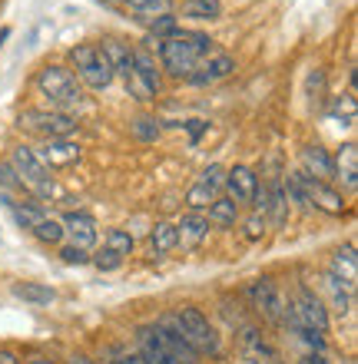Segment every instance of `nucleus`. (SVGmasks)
Here are the masks:
<instances>
[{"label":"nucleus","instance_id":"1","mask_svg":"<svg viewBox=\"0 0 358 364\" xmlns=\"http://www.w3.org/2000/svg\"><path fill=\"white\" fill-rule=\"evenodd\" d=\"M146 43H153V40H146ZM156 43H159V70L169 73V77H176V80H189L193 70L199 67V60L209 57L216 50L209 33L189 30V27H179L173 37L156 40Z\"/></svg>","mask_w":358,"mask_h":364},{"label":"nucleus","instance_id":"2","mask_svg":"<svg viewBox=\"0 0 358 364\" xmlns=\"http://www.w3.org/2000/svg\"><path fill=\"white\" fill-rule=\"evenodd\" d=\"M33 90L47 100V109H57V113H70L83 103V87L60 63H43L33 77Z\"/></svg>","mask_w":358,"mask_h":364},{"label":"nucleus","instance_id":"3","mask_svg":"<svg viewBox=\"0 0 358 364\" xmlns=\"http://www.w3.org/2000/svg\"><path fill=\"white\" fill-rule=\"evenodd\" d=\"M70 60V73L77 77L80 87H90V90H110L113 87V67H110V60L103 57V50L97 43H77V47H70L67 53Z\"/></svg>","mask_w":358,"mask_h":364},{"label":"nucleus","instance_id":"4","mask_svg":"<svg viewBox=\"0 0 358 364\" xmlns=\"http://www.w3.org/2000/svg\"><path fill=\"white\" fill-rule=\"evenodd\" d=\"M285 325L325 335V331H329V305H325L322 295H315L312 288L299 285L292 291V298H285Z\"/></svg>","mask_w":358,"mask_h":364},{"label":"nucleus","instance_id":"5","mask_svg":"<svg viewBox=\"0 0 358 364\" xmlns=\"http://www.w3.org/2000/svg\"><path fill=\"white\" fill-rule=\"evenodd\" d=\"M17 126L23 133L40 136L43 143L47 139H70L80 129V123L70 113H57V109H40V106H27L17 116Z\"/></svg>","mask_w":358,"mask_h":364},{"label":"nucleus","instance_id":"6","mask_svg":"<svg viewBox=\"0 0 358 364\" xmlns=\"http://www.w3.org/2000/svg\"><path fill=\"white\" fill-rule=\"evenodd\" d=\"M7 163L14 166V173H17L23 189H30L33 196H53V176H50L47 166L40 163V156L33 146H23V143L14 146V153H10Z\"/></svg>","mask_w":358,"mask_h":364},{"label":"nucleus","instance_id":"7","mask_svg":"<svg viewBox=\"0 0 358 364\" xmlns=\"http://www.w3.org/2000/svg\"><path fill=\"white\" fill-rule=\"evenodd\" d=\"M126 90L136 100H143V103L146 100H156L159 90H163V70H159L149 47H133V73L126 80Z\"/></svg>","mask_w":358,"mask_h":364},{"label":"nucleus","instance_id":"8","mask_svg":"<svg viewBox=\"0 0 358 364\" xmlns=\"http://www.w3.org/2000/svg\"><path fill=\"white\" fill-rule=\"evenodd\" d=\"M176 321H179L186 341H189V348H193L196 355H219V335H216V328L209 325V318L196 305L179 308V311H176Z\"/></svg>","mask_w":358,"mask_h":364},{"label":"nucleus","instance_id":"9","mask_svg":"<svg viewBox=\"0 0 358 364\" xmlns=\"http://www.w3.org/2000/svg\"><path fill=\"white\" fill-rule=\"evenodd\" d=\"M246 295H249L252 308L269 325H285V295L279 291V285L272 278H252L249 285H246Z\"/></svg>","mask_w":358,"mask_h":364},{"label":"nucleus","instance_id":"10","mask_svg":"<svg viewBox=\"0 0 358 364\" xmlns=\"http://www.w3.org/2000/svg\"><path fill=\"white\" fill-rule=\"evenodd\" d=\"M156 325V335H159V341H163V348L169 351L173 358H179L183 364H196V351L189 348V341H186L183 328H179V321H176V311H166V315H159L153 321Z\"/></svg>","mask_w":358,"mask_h":364},{"label":"nucleus","instance_id":"11","mask_svg":"<svg viewBox=\"0 0 358 364\" xmlns=\"http://www.w3.org/2000/svg\"><path fill=\"white\" fill-rule=\"evenodd\" d=\"M236 73V60L226 53V50H213L209 57L199 60V67L193 70L189 83L196 87H209V83H219V80H229Z\"/></svg>","mask_w":358,"mask_h":364},{"label":"nucleus","instance_id":"12","mask_svg":"<svg viewBox=\"0 0 358 364\" xmlns=\"http://www.w3.org/2000/svg\"><path fill=\"white\" fill-rule=\"evenodd\" d=\"M239 348H242V358L249 364H282V358H279V351L272 348V341L262 335V331H256V328H242Z\"/></svg>","mask_w":358,"mask_h":364},{"label":"nucleus","instance_id":"13","mask_svg":"<svg viewBox=\"0 0 358 364\" xmlns=\"http://www.w3.org/2000/svg\"><path fill=\"white\" fill-rule=\"evenodd\" d=\"M60 225H63V235H70V245H77L83 252L97 245V219L90 212H67Z\"/></svg>","mask_w":358,"mask_h":364},{"label":"nucleus","instance_id":"14","mask_svg":"<svg viewBox=\"0 0 358 364\" xmlns=\"http://www.w3.org/2000/svg\"><path fill=\"white\" fill-rule=\"evenodd\" d=\"M305 176V173H302ZM305 192H309V205L312 209H322L329 215H342L345 212V196H342L332 182H322V179H312L305 176Z\"/></svg>","mask_w":358,"mask_h":364},{"label":"nucleus","instance_id":"15","mask_svg":"<svg viewBox=\"0 0 358 364\" xmlns=\"http://www.w3.org/2000/svg\"><path fill=\"white\" fill-rule=\"evenodd\" d=\"M223 189L229 192V199H233L236 205H242V202L252 205V196L259 189V176H256V169H249V166H233V169H226Z\"/></svg>","mask_w":358,"mask_h":364},{"label":"nucleus","instance_id":"16","mask_svg":"<svg viewBox=\"0 0 358 364\" xmlns=\"http://www.w3.org/2000/svg\"><path fill=\"white\" fill-rule=\"evenodd\" d=\"M206 235H209V219L203 212H186L176 222V245H183V249H199Z\"/></svg>","mask_w":358,"mask_h":364},{"label":"nucleus","instance_id":"17","mask_svg":"<svg viewBox=\"0 0 358 364\" xmlns=\"http://www.w3.org/2000/svg\"><path fill=\"white\" fill-rule=\"evenodd\" d=\"M37 156H40V163L53 173V169H63V166L77 163V159H80V146L70 143V139H47V143H43V149H37Z\"/></svg>","mask_w":358,"mask_h":364},{"label":"nucleus","instance_id":"18","mask_svg":"<svg viewBox=\"0 0 358 364\" xmlns=\"http://www.w3.org/2000/svg\"><path fill=\"white\" fill-rule=\"evenodd\" d=\"M302 173L312 176V179H322V182L335 179V163H332L329 149H322L319 143L305 146V149H302Z\"/></svg>","mask_w":358,"mask_h":364},{"label":"nucleus","instance_id":"19","mask_svg":"<svg viewBox=\"0 0 358 364\" xmlns=\"http://www.w3.org/2000/svg\"><path fill=\"white\" fill-rule=\"evenodd\" d=\"M100 50H103V57L110 60V67H113V73L123 80H130V73H133V47L126 43V40L120 37H107L97 43Z\"/></svg>","mask_w":358,"mask_h":364},{"label":"nucleus","instance_id":"20","mask_svg":"<svg viewBox=\"0 0 358 364\" xmlns=\"http://www.w3.org/2000/svg\"><path fill=\"white\" fill-rule=\"evenodd\" d=\"M265 192H269V202H265V222L272 229H282L285 219H289V199H285V189H282L279 176H269L265 179Z\"/></svg>","mask_w":358,"mask_h":364},{"label":"nucleus","instance_id":"21","mask_svg":"<svg viewBox=\"0 0 358 364\" xmlns=\"http://www.w3.org/2000/svg\"><path fill=\"white\" fill-rule=\"evenodd\" d=\"M329 275H335L342 285L355 291V282H358V255H355V245H339V249L332 252Z\"/></svg>","mask_w":358,"mask_h":364},{"label":"nucleus","instance_id":"22","mask_svg":"<svg viewBox=\"0 0 358 364\" xmlns=\"http://www.w3.org/2000/svg\"><path fill=\"white\" fill-rule=\"evenodd\" d=\"M332 163H335V179H342L349 189H355L358 186V149H355V143L342 146L339 156H335Z\"/></svg>","mask_w":358,"mask_h":364},{"label":"nucleus","instance_id":"23","mask_svg":"<svg viewBox=\"0 0 358 364\" xmlns=\"http://www.w3.org/2000/svg\"><path fill=\"white\" fill-rule=\"evenodd\" d=\"M14 298L27 301V305H50L57 298V291L50 285H40V282H17L14 285Z\"/></svg>","mask_w":358,"mask_h":364},{"label":"nucleus","instance_id":"24","mask_svg":"<svg viewBox=\"0 0 358 364\" xmlns=\"http://www.w3.org/2000/svg\"><path fill=\"white\" fill-rule=\"evenodd\" d=\"M209 225H219V229H229V225H236L239 222V205H236L229 196H219V199L209 205Z\"/></svg>","mask_w":358,"mask_h":364},{"label":"nucleus","instance_id":"25","mask_svg":"<svg viewBox=\"0 0 358 364\" xmlns=\"http://www.w3.org/2000/svg\"><path fill=\"white\" fill-rule=\"evenodd\" d=\"M183 17L189 20H219L223 0H183Z\"/></svg>","mask_w":358,"mask_h":364},{"label":"nucleus","instance_id":"26","mask_svg":"<svg viewBox=\"0 0 358 364\" xmlns=\"http://www.w3.org/2000/svg\"><path fill=\"white\" fill-rule=\"evenodd\" d=\"M7 205H10V212H14V222H17L20 229H27V232L37 229V222L47 215L37 202H7Z\"/></svg>","mask_w":358,"mask_h":364},{"label":"nucleus","instance_id":"27","mask_svg":"<svg viewBox=\"0 0 358 364\" xmlns=\"http://www.w3.org/2000/svg\"><path fill=\"white\" fill-rule=\"evenodd\" d=\"M282 189H285V199H292L302 212H309V209H312V205H309V192H305V176H302V169H295V173L285 176Z\"/></svg>","mask_w":358,"mask_h":364},{"label":"nucleus","instance_id":"28","mask_svg":"<svg viewBox=\"0 0 358 364\" xmlns=\"http://www.w3.org/2000/svg\"><path fill=\"white\" fill-rule=\"evenodd\" d=\"M149 245H153L156 255L173 252L176 249V225H173V222H156L153 232H149Z\"/></svg>","mask_w":358,"mask_h":364},{"label":"nucleus","instance_id":"29","mask_svg":"<svg viewBox=\"0 0 358 364\" xmlns=\"http://www.w3.org/2000/svg\"><path fill=\"white\" fill-rule=\"evenodd\" d=\"M219 199V192L216 189H209L206 182H199L196 179L193 186H189V192H186V205H189V212H203V209H209L213 202Z\"/></svg>","mask_w":358,"mask_h":364},{"label":"nucleus","instance_id":"30","mask_svg":"<svg viewBox=\"0 0 358 364\" xmlns=\"http://www.w3.org/2000/svg\"><path fill=\"white\" fill-rule=\"evenodd\" d=\"M325 291H329L332 308H335V311H342V315L352 311V288H345L335 275H325Z\"/></svg>","mask_w":358,"mask_h":364},{"label":"nucleus","instance_id":"31","mask_svg":"<svg viewBox=\"0 0 358 364\" xmlns=\"http://www.w3.org/2000/svg\"><path fill=\"white\" fill-rule=\"evenodd\" d=\"M126 10L139 14L143 20H153L159 14H169V0H120Z\"/></svg>","mask_w":358,"mask_h":364},{"label":"nucleus","instance_id":"32","mask_svg":"<svg viewBox=\"0 0 358 364\" xmlns=\"http://www.w3.org/2000/svg\"><path fill=\"white\" fill-rule=\"evenodd\" d=\"M103 249L120 255V259H126V255H133V235L126 229H110L107 239H103Z\"/></svg>","mask_w":358,"mask_h":364},{"label":"nucleus","instance_id":"33","mask_svg":"<svg viewBox=\"0 0 358 364\" xmlns=\"http://www.w3.org/2000/svg\"><path fill=\"white\" fill-rule=\"evenodd\" d=\"M33 235H37L43 245H60V242L67 239V235H63V225H60V219H50V215H43V219L37 222Z\"/></svg>","mask_w":358,"mask_h":364},{"label":"nucleus","instance_id":"34","mask_svg":"<svg viewBox=\"0 0 358 364\" xmlns=\"http://www.w3.org/2000/svg\"><path fill=\"white\" fill-rule=\"evenodd\" d=\"M176 30H179V17L176 14H159V17L149 20V40H166V37H173Z\"/></svg>","mask_w":358,"mask_h":364},{"label":"nucleus","instance_id":"35","mask_svg":"<svg viewBox=\"0 0 358 364\" xmlns=\"http://www.w3.org/2000/svg\"><path fill=\"white\" fill-rule=\"evenodd\" d=\"M159 119H149V116H139V119H133V133L143 139V143H153L156 136H159Z\"/></svg>","mask_w":358,"mask_h":364},{"label":"nucleus","instance_id":"36","mask_svg":"<svg viewBox=\"0 0 358 364\" xmlns=\"http://www.w3.org/2000/svg\"><path fill=\"white\" fill-rule=\"evenodd\" d=\"M332 119H345V126L355 123V96L335 100V106H332Z\"/></svg>","mask_w":358,"mask_h":364},{"label":"nucleus","instance_id":"37","mask_svg":"<svg viewBox=\"0 0 358 364\" xmlns=\"http://www.w3.org/2000/svg\"><path fill=\"white\" fill-rule=\"evenodd\" d=\"M265 229H269V222H265V215H262V212H252L249 219H246V239H249V242L262 239V235H265Z\"/></svg>","mask_w":358,"mask_h":364},{"label":"nucleus","instance_id":"38","mask_svg":"<svg viewBox=\"0 0 358 364\" xmlns=\"http://www.w3.org/2000/svg\"><path fill=\"white\" fill-rule=\"evenodd\" d=\"M0 189H4V192H20V189H23V186H20V179H17V173H14V166H10L7 159L0 163Z\"/></svg>","mask_w":358,"mask_h":364},{"label":"nucleus","instance_id":"39","mask_svg":"<svg viewBox=\"0 0 358 364\" xmlns=\"http://www.w3.org/2000/svg\"><path fill=\"white\" fill-rule=\"evenodd\" d=\"M90 262H93V265H97L100 272H117L120 265H123V259H120V255H113V252H107V249L97 252V255H93Z\"/></svg>","mask_w":358,"mask_h":364},{"label":"nucleus","instance_id":"40","mask_svg":"<svg viewBox=\"0 0 358 364\" xmlns=\"http://www.w3.org/2000/svg\"><path fill=\"white\" fill-rule=\"evenodd\" d=\"M60 259L67 262V265H87L90 255L83 249H77V245H63V249H60Z\"/></svg>","mask_w":358,"mask_h":364},{"label":"nucleus","instance_id":"41","mask_svg":"<svg viewBox=\"0 0 358 364\" xmlns=\"http://www.w3.org/2000/svg\"><path fill=\"white\" fill-rule=\"evenodd\" d=\"M186 129H189V143H199V136L206 133V129H209V123H206V119H189V123H183Z\"/></svg>","mask_w":358,"mask_h":364},{"label":"nucleus","instance_id":"42","mask_svg":"<svg viewBox=\"0 0 358 364\" xmlns=\"http://www.w3.org/2000/svg\"><path fill=\"white\" fill-rule=\"evenodd\" d=\"M117 364H146V361H143V355H139V351H123Z\"/></svg>","mask_w":358,"mask_h":364},{"label":"nucleus","instance_id":"43","mask_svg":"<svg viewBox=\"0 0 358 364\" xmlns=\"http://www.w3.org/2000/svg\"><path fill=\"white\" fill-rule=\"evenodd\" d=\"M0 364H23L17 358V351H10V348H0Z\"/></svg>","mask_w":358,"mask_h":364},{"label":"nucleus","instance_id":"44","mask_svg":"<svg viewBox=\"0 0 358 364\" xmlns=\"http://www.w3.org/2000/svg\"><path fill=\"white\" fill-rule=\"evenodd\" d=\"M299 364H329V361H325V358H322V355H305Z\"/></svg>","mask_w":358,"mask_h":364},{"label":"nucleus","instance_id":"45","mask_svg":"<svg viewBox=\"0 0 358 364\" xmlns=\"http://www.w3.org/2000/svg\"><path fill=\"white\" fill-rule=\"evenodd\" d=\"M30 364H57V361H50V358H40L37 355V358H30Z\"/></svg>","mask_w":358,"mask_h":364},{"label":"nucleus","instance_id":"46","mask_svg":"<svg viewBox=\"0 0 358 364\" xmlns=\"http://www.w3.org/2000/svg\"><path fill=\"white\" fill-rule=\"evenodd\" d=\"M10 37V27H0V47H4V40Z\"/></svg>","mask_w":358,"mask_h":364},{"label":"nucleus","instance_id":"47","mask_svg":"<svg viewBox=\"0 0 358 364\" xmlns=\"http://www.w3.org/2000/svg\"><path fill=\"white\" fill-rule=\"evenodd\" d=\"M100 4H113V0H100Z\"/></svg>","mask_w":358,"mask_h":364}]
</instances>
